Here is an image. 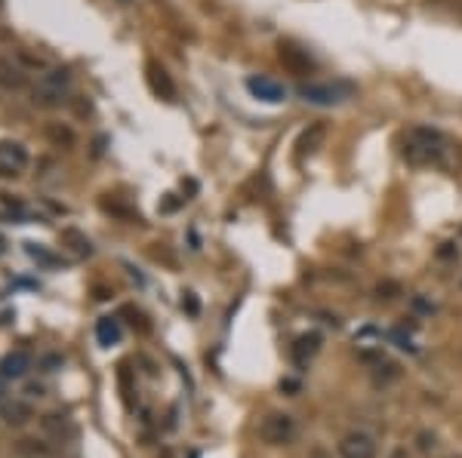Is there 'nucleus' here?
<instances>
[{
	"label": "nucleus",
	"mask_w": 462,
	"mask_h": 458,
	"mask_svg": "<svg viewBox=\"0 0 462 458\" xmlns=\"http://www.w3.org/2000/svg\"><path fill=\"white\" fill-rule=\"evenodd\" d=\"M444 157V136L429 126H413L404 138V160L410 166L438 163Z\"/></svg>",
	"instance_id": "obj_1"
},
{
	"label": "nucleus",
	"mask_w": 462,
	"mask_h": 458,
	"mask_svg": "<svg viewBox=\"0 0 462 458\" xmlns=\"http://www.w3.org/2000/svg\"><path fill=\"white\" fill-rule=\"evenodd\" d=\"M247 89L253 92L256 99L268 102V105H281V102H286V87L272 80V77H265V74H253V77H247Z\"/></svg>",
	"instance_id": "obj_7"
},
{
	"label": "nucleus",
	"mask_w": 462,
	"mask_h": 458,
	"mask_svg": "<svg viewBox=\"0 0 462 458\" xmlns=\"http://www.w3.org/2000/svg\"><path fill=\"white\" fill-rule=\"evenodd\" d=\"M62 96H65V89H55V87H50V83H43V80H37V87L31 89L34 105H41V108L62 105Z\"/></svg>",
	"instance_id": "obj_15"
},
{
	"label": "nucleus",
	"mask_w": 462,
	"mask_h": 458,
	"mask_svg": "<svg viewBox=\"0 0 462 458\" xmlns=\"http://www.w3.org/2000/svg\"><path fill=\"white\" fill-rule=\"evenodd\" d=\"M18 62H22V68H46V62L41 55L28 53V50H18Z\"/></svg>",
	"instance_id": "obj_22"
},
{
	"label": "nucleus",
	"mask_w": 462,
	"mask_h": 458,
	"mask_svg": "<svg viewBox=\"0 0 462 458\" xmlns=\"http://www.w3.org/2000/svg\"><path fill=\"white\" fill-rule=\"evenodd\" d=\"M185 305H188V311H191V314H198V302H194V295L185 298Z\"/></svg>",
	"instance_id": "obj_26"
},
{
	"label": "nucleus",
	"mask_w": 462,
	"mask_h": 458,
	"mask_svg": "<svg viewBox=\"0 0 462 458\" xmlns=\"http://www.w3.org/2000/svg\"><path fill=\"white\" fill-rule=\"evenodd\" d=\"M0 415H4L9 425H25L28 418H31V406L18 403V400H6V403H0Z\"/></svg>",
	"instance_id": "obj_18"
},
{
	"label": "nucleus",
	"mask_w": 462,
	"mask_h": 458,
	"mask_svg": "<svg viewBox=\"0 0 462 458\" xmlns=\"http://www.w3.org/2000/svg\"><path fill=\"white\" fill-rule=\"evenodd\" d=\"M43 136L50 138L55 148H71L74 142H77V136H74V129L68 124H46L43 126Z\"/></svg>",
	"instance_id": "obj_17"
},
{
	"label": "nucleus",
	"mask_w": 462,
	"mask_h": 458,
	"mask_svg": "<svg viewBox=\"0 0 462 458\" xmlns=\"http://www.w3.org/2000/svg\"><path fill=\"white\" fill-rule=\"evenodd\" d=\"M96 339L102 348H111V344L120 342V320L117 317H102L96 323Z\"/></svg>",
	"instance_id": "obj_16"
},
{
	"label": "nucleus",
	"mask_w": 462,
	"mask_h": 458,
	"mask_svg": "<svg viewBox=\"0 0 462 458\" xmlns=\"http://www.w3.org/2000/svg\"><path fill=\"white\" fill-rule=\"evenodd\" d=\"M299 99L308 102V105H321V108H330V105H339L342 99L351 92L348 83H299Z\"/></svg>",
	"instance_id": "obj_2"
},
{
	"label": "nucleus",
	"mask_w": 462,
	"mask_h": 458,
	"mask_svg": "<svg viewBox=\"0 0 462 458\" xmlns=\"http://www.w3.org/2000/svg\"><path fill=\"white\" fill-rule=\"evenodd\" d=\"M419 449L422 452H431L434 449V434H419Z\"/></svg>",
	"instance_id": "obj_24"
},
{
	"label": "nucleus",
	"mask_w": 462,
	"mask_h": 458,
	"mask_svg": "<svg viewBox=\"0 0 462 458\" xmlns=\"http://www.w3.org/2000/svg\"><path fill=\"white\" fill-rule=\"evenodd\" d=\"M392 458H407V452H404V449H394V452H392Z\"/></svg>",
	"instance_id": "obj_27"
},
{
	"label": "nucleus",
	"mask_w": 462,
	"mask_h": 458,
	"mask_svg": "<svg viewBox=\"0 0 462 458\" xmlns=\"http://www.w3.org/2000/svg\"><path fill=\"white\" fill-rule=\"evenodd\" d=\"M277 62L284 65V71L296 74V77L314 74V59L305 50H299L296 43H281V46H277Z\"/></svg>",
	"instance_id": "obj_5"
},
{
	"label": "nucleus",
	"mask_w": 462,
	"mask_h": 458,
	"mask_svg": "<svg viewBox=\"0 0 462 458\" xmlns=\"http://www.w3.org/2000/svg\"><path fill=\"white\" fill-rule=\"evenodd\" d=\"M59 240H62V246H68L77 258H90V256H92V243H90V237H87V234H80L77 228H65Z\"/></svg>",
	"instance_id": "obj_13"
},
{
	"label": "nucleus",
	"mask_w": 462,
	"mask_h": 458,
	"mask_svg": "<svg viewBox=\"0 0 462 458\" xmlns=\"http://www.w3.org/2000/svg\"><path fill=\"white\" fill-rule=\"evenodd\" d=\"M18 455H25V458H46V455H50V449L41 446L37 440H22V443H18Z\"/></svg>",
	"instance_id": "obj_19"
},
{
	"label": "nucleus",
	"mask_w": 462,
	"mask_h": 458,
	"mask_svg": "<svg viewBox=\"0 0 462 458\" xmlns=\"http://www.w3.org/2000/svg\"><path fill=\"white\" fill-rule=\"evenodd\" d=\"M74 108H77V114H90V102H77Z\"/></svg>",
	"instance_id": "obj_25"
},
{
	"label": "nucleus",
	"mask_w": 462,
	"mask_h": 458,
	"mask_svg": "<svg viewBox=\"0 0 462 458\" xmlns=\"http://www.w3.org/2000/svg\"><path fill=\"white\" fill-rule=\"evenodd\" d=\"M376 295H379V298H385V302H392V298L401 295V286L392 283V280H385V283H379V286H376Z\"/></svg>",
	"instance_id": "obj_21"
},
{
	"label": "nucleus",
	"mask_w": 462,
	"mask_h": 458,
	"mask_svg": "<svg viewBox=\"0 0 462 458\" xmlns=\"http://www.w3.org/2000/svg\"><path fill=\"white\" fill-rule=\"evenodd\" d=\"M145 80H148V87H151L154 96H161L166 102L176 99V83L161 62H145Z\"/></svg>",
	"instance_id": "obj_8"
},
{
	"label": "nucleus",
	"mask_w": 462,
	"mask_h": 458,
	"mask_svg": "<svg viewBox=\"0 0 462 458\" xmlns=\"http://www.w3.org/2000/svg\"><path fill=\"white\" fill-rule=\"evenodd\" d=\"M323 138H327V124H308L299 133V138H296V157H311V154H318L321 151V145H323Z\"/></svg>",
	"instance_id": "obj_9"
},
{
	"label": "nucleus",
	"mask_w": 462,
	"mask_h": 458,
	"mask_svg": "<svg viewBox=\"0 0 462 458\" xmlns=\"http://www.w3.org/2000/svg\"><path fill=\"white\" fill-rule=\"evenodd\" d=\"M41 427H43L46 437H53V440H68V437H74V431H77L65 413H46L41 418Z\"/></svg>",
	"instance_id": "obj_10"
},
{
	"label": "nucleus",
	"mask_w": 462,
	"mask_h": 458,
	"mask_svg": "<svg viewBox=\"0 0 462 458\" xmlns=\"http://www.w3.org/2000/svg\"><path fill=\"white\" fill-rule=\"evenodd\" d=\"M28 166V151L18 142H0V179H16Z\"/></svg>",
	"instance_id": "obj_6"
},
{
	"label": "nucleus",
	"mask_w": 462,
	"mask_h": 458,
	"mask_svg": "<svg viewBox=\"0 0 462 458\" xmlns=\"http://www.w3.org/2000/svg\"><path fill=\"white\" fill-rule=\"evenodd\" d=\"M434 256H438L441 261H459V246H456L453 240H447V243H441Z\"/></svg>",
	"instance_id": "obj_20"
},
{
	"label": "nucleus",
	"mask_w": 462,
	"mask_h": 458,
	"mask_svg": "<svg viewBox=\"0 0 462 458\" xmlns=\"http://www.w3.org/2000/svg\"><path fill=\"white\" fill-rule=\"evenodd\" d=\"M259 437H262V443H268V446H286V443H293V437H296V418L286 415V413L265 415L262 425H259Z\"/></svg>",
	"instance_id": "obj_3"
},
{
	"label": "nucleus",
	"mask_w": 462,
	"mask_h": 458,
	"mask_svg": "<svg viewBox=\"0 0 462 458\" xmlns=\"http://www.w3.org/2000/svg\"><path fill=\"white\" fill-rule=\"evenodd\" d=\"M388 335H392V339L397 342V348H404V351H413V354H416V344H413L410 339H404V332H401V329H392Z\"/></svg>",
	"instance_id": "obj_23"
},
{
	"label": "nucleus",
	"mask_w": 462,
	"mask_h": 458,
	"mask_svg": "<svg viewBox=\"0 0 462 458\" xmlns=\"http://www.w3.org/2000/svg\"><path fill=\"white\" fill-rule=\"evenodd\" d=\"M321 332H305V335H299V339H296V344H293V360L299 363V366H305V363H308L314 354L321 351Z\"/></svg>",
	"instance_id": "obj_12"
},
{
	"label": "nucleus",
	"mask_w": 462,
	"mask_h": 458,
	"mask_svg": "<svg viewBox=\"0 0 462 458\" xmlns=\"http://www.w3.org/2000/svg\"><path fill=\"white\" fill-rule=\"evenodd\" d=\"M28 83V74L22 62H13L9 55H0V87L4 89H22Z\"/></svg>",
	"instance_id": "obj_11"
},
{
	"label": "nucleus",
	"mask_w": 462,
	"mask_h": 458,
	"mask_svg": "<svg viewBox=\"0 0 462 458\" xmlns=\"http://www.w3.org/2000/svg\"><path fill=\"white\" fill-rule=\"evenodd\" d=\"M339 458H376V437L370 431H348L339 440Z\"/></svg>",
	"instance_id": "obj_4"
},
{
	"label": "nucleus",
	"mask_w": 462,
	"mask_h": 458,
	"mask_svg": "<svg viewBox=\"0 0 462 458\" xmlns=\"http://www.w3.org/2000/svg\"><path fill=\"white\" fill-rule=\"evenodd\" d=\"M28 369H31V357H28L25 351L9 354V357H4V363H0V372H4V378H22Z\"/></svg>",
	"instance_id": "obj_14"
}]
</instances>
